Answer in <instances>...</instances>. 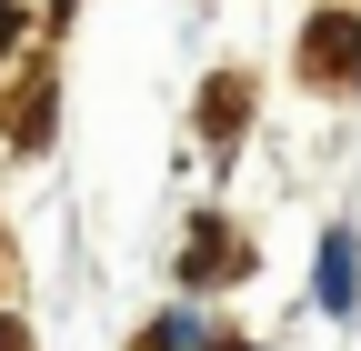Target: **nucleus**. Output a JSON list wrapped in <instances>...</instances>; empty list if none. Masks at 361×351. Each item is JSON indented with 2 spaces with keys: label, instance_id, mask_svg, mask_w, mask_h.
<instances>
[{
  "label": "nucleus",
  "instance_id": "obj_2",
  "mask_svg": "<svg viewBox=\"0 0 361 351\" xmlns=\"http://www.w3.org/2000/svg\"><path fill=\"white\" fill-rule=\"evenodd\" d=\"M322 312L361 321V241H351V231H331V241H322Z\"/></svg>",
  "mask_w": 361,
  "mask_h": 351
},
{
  "label": "nucleus",
  "instance_id": "obj_4",
  "mask_svg": "<svg viewBox=\"0 0 361 351\" xmlns=\"http://www.w3.org/2000/svg\"><path fill=\"white\" fill-rule=\"evenodd\" d=\"M241 111H251V80H241V70H221V91L201 101V130H211V141H231V130H241Z\"/></svg>",
  "mask_w": 361,
  "mask_h": 351
},
{
  "label": "nucleus",
  "instance_id": "obj_1",
  "mask_svg": "<svg viewBox=\"0 0 361 351\" xmlns=\"http://www.w3.org/2000/svg\"><path fill=\"white\" fill-rule=\"evenodd\" d=\"M191 241H201V251L180 261V281H201V291H221V281H241V271H251V251L231 241V221H201Z\"/></svg>",
  "mask_w": 361,
  "mask_h": 351
},
{
  "label": "nucleus",
  "instance_id": "obj_3",
  "mask_svg": "<svg viewBox=\"0 0 361 351\" xmlns=\"http://www.w3.org/2000/svg\"><path fill=\"white\" fill-rule=\"evenodd\" d=\"M301 51H311V70H322V91L361 80V51H351V20H341V11H322V20H311V40H301Z\"/></svg>",
  "mask_w": 361,
  "mask_h": 351
}]
</instances>
